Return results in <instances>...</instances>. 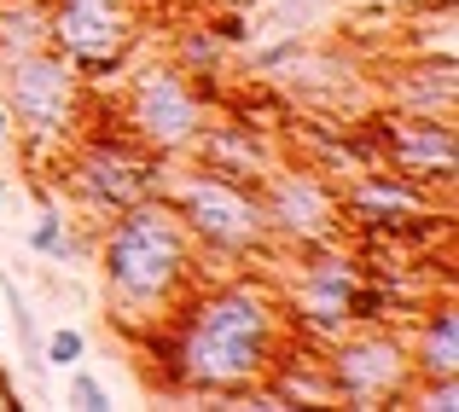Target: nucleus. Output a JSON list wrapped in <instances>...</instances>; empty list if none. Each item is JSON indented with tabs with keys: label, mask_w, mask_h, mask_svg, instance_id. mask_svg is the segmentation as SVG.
Instances as JSON below:
<instances>
[{
	"label": "nucleus",
	"mask_w": 459,
	"mask_h": 412,
	"mask_svg": "<svg viewBox=\"0 0 459 412\" xmlns=\"http://www.w3.org/2000/svg\"><path fill=\"white\" fill-rule=\"evenodd\" d=\"M280 360V302L250 279L198 290L169 343V378L186 395H256Z\"/></svg>",
	"instance_id": "1"
},
{
	"label": "nucleus",
	"mask_w": 459,
	"mask_h": 412,
	"mask_svg": "<svg viewBox=\"0 0 459 412\" xmlns=\"http://www.w3.org/2000/svg\"><path fill=\"white\" fill-rule=\"evenodd\" d=\"M192 233L180 227L175 203L157 192V198H140L128 210H117L111 233L100 245V268H105V285L123 308L134 313H157L186 290L192 279Z\"/></svg>",
	"instance_id": "2"
},
{
	"label": "nucleus",
	"mask_w": 459,
	"mask_h": 412,
	"mask_svg": "<svg viewBox=\"0 0 459 412\" xmlns=\"http://www.w3.org/2000/svg\"><path fill=\"white\" fill-rule=\"evenodd\" d=\"M163 198L175 203L180 227L192 233V245L215 250V256H250L268 245V215H262V192L250 180H233L210 163H192L175 175V186H163Z\"/></svg>",
	"instance_id": "3"
},
{
	"label": "nucleus",
	"mask_w": 459,
	"mask_h": 412,
	"mask_svg": "<svg viewBox=\"0 0 459 412\" xmlns=\"http://www.w3.org/2000/svg\"><path fill=\"white\" fill-rule=\"evenodd\" d=\"M123 123L128 140H140L157 157H186L198 134L210 128L204 116V93L192 88V76L180 64H152L128 82V99H123Z\"/></svg>",
	"instance_id": "4"
},
{
	"label": "nucleus",
	"mask_w": 459,
	"mask_h": 412,
	"mask_svg": "<svg viewBox=\"0 0 459 412\" xmlns=\"http://www.w3.org/2000/svg\"><path fill=\"white\" fill-rule=\"evenodd\" d=\"M76 99H82V70L53 47L18 53L6 64V111L23 123L35 145H65L76 134Z\"/></svg>",
	"instance_id": "5"
},
{
	"label": "nucleus",
	"mask_w": 459,
	"mask_h": 412,
	"mask_svg": "<svg viewBox=\"0 0 459 412\" xmlns=\"http://www.w3.org/2000/svg\"><path fill=\"white\" fill-rule=\"evenodd\" d=\"M332 372V390L337 401L349 407H384V401H407L413 390V355L395 331L384 325H367V331H343L325 360Z\"/></svg>",
	"instance_id": "6"
},
{
	"label": "nucleus",
	"mask_w": 459,
	"mask_h": 412,
	"mask_svg": "<svg viewBox=\"0 0 459 412\" xmlns=\"http://www.w3.org/2000/svg\"><path fill=\"white\" fill-rule=\"evenodd\" d=\"M262 215H268V233H280L297 250H325L343 233V192L332 180H320L314 168H280L273 163L262 175Z\"/></svg>",
	"instance_id": "7"
},
{
	"label": "nucleus",
	"mask_w": 459,
	"mask_h": 412,
	"mask_svg": "<svg viewBox=\"0 0 459 412\" xmlns=\"http://www.w3.org/2000/svg\"><path fill=\"white\" fill-rule=\"evenodd\" d=\"M169 157H157L146 151L140 140H88L76 151V163H70V186L82 192V198L93 203V210H105V215H117V210H128V203H140V198H157V192L169 186L157 168H163Z\"/></svg>",
	"instance_id": "8"
},
{
	"label": "nucleus",
	"mask_w": 459,
	"mask_h": 412,
	"mask_svg": "<svg viewBox=\"0 0 459 412\" xmlns=\"http://www.w3.org/2000/svg\"><path fill=\"white\" fill-rule=\"evenodd\" d=\"M47 41L88 76H111L134 41L128 0H53L47 12Z\"/></svg>",
	"instance_id": "9"
},
{
	"label": "nucleus",
	"mask_w": 459,
	"mask_h": 412,
	"mask_svg": "<svg viewBox=\"0 0 459 412\" xmlns=\"http://www.w3.org/2000/svg\"><path fill=\"white\" fill-rule=\"evenodd\" d=\"M372 145L378 157L390 163V175L407 180H454L459 168V134H454V116H413V111H395L372 128Z\"/></svg>",
	"instance_id": "10"
},
{
	"label": "nucleus",
	"mask_w": 459,
	"mask_h": 412,
	"mask_svg": "<svg viewBox=\"0 0 459 412\" xmlns=\"http://www.w3.org/2000/svg\"><path fill=\"white\" fill-rule=\"evenodd\" d=\"M402 82H390V105L395 111H413V116H454V53H430L419 64L395 70Z\"/></svg>",
	"instance_id": "11"
},
{
	"label": "nucleus",
	"mask_w": 459,
	"mask_h": 412,
	"mask_svg": "<svg viewBox=\"0 0 459 412\" xmlns=\"http://www.w3.org/2000/svg\"><path fill=\"white\" fill-rule=\"evenodd\" d=\"M192 151H198V163L221 168V175H233V180H262L273 168V157L262 151L256 128H245V123H233V128H204Z\"/></svg>",
	"instance_id": "12"
},
{
	"label": "nucleus",
	"mask_w": 459,
	"mask_h": 412,
	"mask_svg": "<svg viewBox=\"0 0 459 412\" xmlns=\"http://www.w3.org/2000/svg\"><path fill=\"white\" fill-rule=\"evenodd\" d=\"M407 355H413V378H459V308L454 302L425 308L419 343H407Z\"/></svg>",
	"instance_id": "13"
},
{
	"label": "nucleus",
	"mask_w": 459,
	"mask_h": 412,
	"mask_svg": "<svg viewBox=\"0 0 459 412\" xmlns=\"http://www.w3.org/2000/svg\"><path fill=\"white\" fill-rule=\"evenodd\" d=\"M30 250H35V256H53V262H70V256H76V238H70V221H65L58 210H47L41 221L30 227Z\"/></svg>",
	"instance_id": "14"
},
{
	"label": "nucleus",
	"mask_w": 459,
	"mask_h": 412,
	"mask_svg": "<svg viewBox=\"0 0 459 412\" xmlns=\"http://www.w3.org/2000/svg\"><path fill=\"white\" fill-rule=\"evenodd\" d=\"M82 355H88V337H82L76 325H58L53 337H41V360H47V366H58V372H70Z\"/></svg>",
	"instance_id": "15"
},
{
	"label": "nucleus",
	"mask_w": 459,
	"mask_h": 412,
	"mask_svg": "<svg viewBox=\"0 0 459 412\" xmlns=\"http://www.w3.org/2000/svg\"><path fill=\"white\" fill-rule=\"evenodd\" d=\"M70 407H82V412H111V390H105L88 366H70Z\"/></svg>",
	"instance_id": "16"
},
{
	"label": "nucleus",
	"mask_w": 459,
	"mask_h": 412,
	"mask_svg": "<svg viewBox=\"0 0 459 412\" xmlns=\"http://www.w3.org/2000/svg\"><path fill=\"white\" fill-rule=\"evenodd\" d=\"M12 407H18V390H12V378L0 372V412H12Z\"/></svg>",
	"instance_id": "17"
},
{
	"label": "nucleus",
	"mask_w": 459,
	"mask_h": 412,
	"mask_svg": "<svg viewBox=\"0 0 459 412\" xmlns=\"http://www.w3.org/2000/svg\"><path fill=\"white\" fill-rule=\"evenodd\" d=\"M6 140H12V111L0 105V151H6Z\"/></svg>",
	"instance_id": "18"
},
{
	"label": "nucleus",
	"mask_w": 459,
	"mask_h": 412,
	"mask_svg": "<svg viewBox=\"0 0 459 412\" xmlns=\"http://www.w3.org/2000/svg\"><path fill=\"white\" fill-rule=\"evenodd\" d=\"M233 6H238V12H250V6H262V0H233Z\"/></svg>",
	"instance_id": "19"
},
{
	"label": "nucleus",
	"mask_w": 459,
	"mask_h": 412,
	"mask_svg": "<svg viewBox=\"0 0 459 412\" xmlns=\"http://www.w3.org/2000/svg\"><path fill=\"white\" fill-rule=\"evenodd\" d=\"M198 6H204V0H198Z\"/></svg>",
	"instance_id": "20"
}]
</instances>
